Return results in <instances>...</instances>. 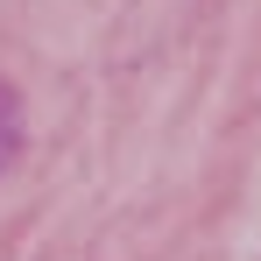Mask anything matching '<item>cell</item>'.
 I'll return each instance as SVG.
<instances>
[{"label":"cell","instance_id":"obj_1","mask_svg":"<svg viewBox=\"0 0 261 261\" xmlns=\"http://www.w3.org/2000/svg\"><path fill=\"white\" fill-rule=\"evenodd\" d=\"M14 148H21V106H14V92L0 85V170L14 163Z\"/></svg>","mask_w":261,"mask_h":261}]
</instances>
